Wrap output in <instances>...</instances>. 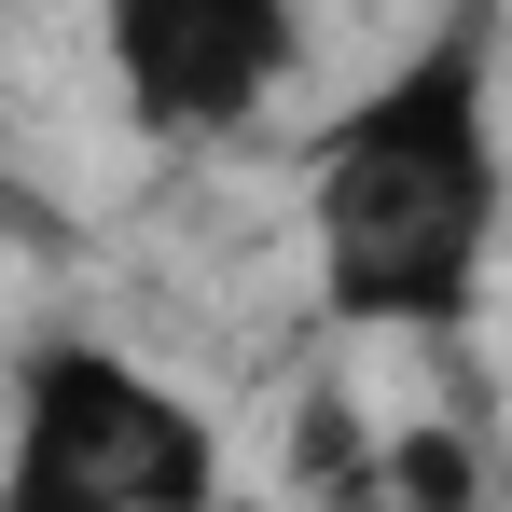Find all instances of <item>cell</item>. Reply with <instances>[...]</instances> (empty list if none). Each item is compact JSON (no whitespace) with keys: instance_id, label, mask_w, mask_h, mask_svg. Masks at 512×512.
<instances>
[{"instance_id":"cell-4","label":"cell","mask_w":512,"mask_h":512,"mask_svg":"<svg viewBox=\"0 0 512 512\" xmlns=\"http://www.w3.org/2000/svg\"><path fill=\"white\" fill-rule=\"evenodd\" d=\"M374 499L388 512H485V429L471 416H402L374 443Z\"/></svg>"},{"instance_id":"cell-2","label":"cell","mask_w":512,"mask_h":512,"mask_svg":"<svg viewBox=\"0 0 512 512\" xmlns=\"http://www.w3.org/2000/svg\"><path fill=\"white\" fill-rule=\"evenodd\" d=\"M0 512H222V443L125 346L56 333V346H28V388H14Z\"/></svg>"},{"instance_id":"cell-3","label":"cell","mask_w":512,"mask_h":512,"mask_svg":"<svg viewBox=\"0 0 512 512\" xmlns=\"http://www.w3.org/2000/svg\"><path fill=\"white\" fill-rule=\"evenodd\" d=\"M111 28V70H125V111L153 139H222L250 125L263 97L291 84V0H97Z\"/></svg>"},{"instance_id":"cell-1","label":"cell","mask_w":512,"mask_h":512,"mask_svg":"<svg viewBox=\"0 0 512 512\" xmlns=\"http://www.w3.org/2000/svg\"><path fill=\"white\" fill-rule=\"evenodd\" d=\"M499 250V125H485V14H457L402 84L319 139V291L374 333H457Z\"/></svg>"}]
</instances>
